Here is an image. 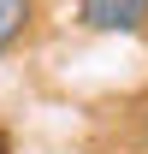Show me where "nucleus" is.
<instances>
[{"label":"nucleus","mask_w":148,"mask_h":154,"mask_svg":"<svg viewBox=\"0 0 148 154\" xmlns=\"http://www.w3.org/2000/svg\"><path fill=\"white\" fill-rule=\"evenodd\" d=\"M77 24L89 36H142L148 0H77Z\"/></svg>","instance_id":"nucleus-1"},{"label":"nucleus","mask_w":148,"mask_h":154,"mask_svg":"<svg viewBox=\"0 0 148 154\" xmlns=\"http://www.w3.org/2000/svg\"><path fill=\"white\" fill-rule=\"evenodd\" d=\"M36 30V0H0V59Z\"/></svg>","instance_id":"nucleus-2"}]
</instances>
